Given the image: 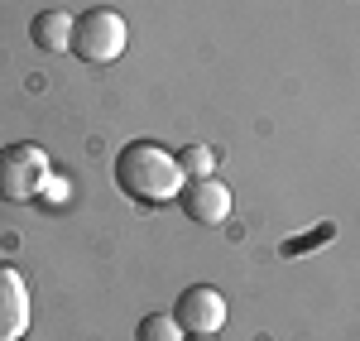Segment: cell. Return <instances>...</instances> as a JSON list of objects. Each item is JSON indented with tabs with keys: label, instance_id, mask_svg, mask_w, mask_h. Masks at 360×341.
Returning a JSON list of instances; mask_svg holds the SVG:
<instances>
[{
	"label": "cell",
	"instance_id": "1",
	"mask_svg": "<svg viewBox=\"0 0 360 341\" xmlns=\"http://www.w3.org/2000/svg\"><path fill=\"white\" fill-rule=\"evenodd\" d=\"M183 169H178V154H168L164 144L154 140H130L115 154V188L135 207H168L183 193Z\"/></svg>",
	"mask_w": 360,
	"mask_h": 341
},
{
	"label": "cell",
	"instance_id": "2",
	"mask_svg": "<svg viewBox=\"0 0 360 341\" xmlns=\"http://www.w3.org/2000/svg\"><path fill=\"white\" fill-rule=\"evenodd\" d=\"M53 178V164H49V149L34 140H15L0 149V202L10 207H25L34 202Z\"/></svg>",
	"mask_w": 360,
	"mask_h": 341
},
{
	"label": "cell",
	"instance_id": "3",
	"mask_svg": "<svg viewBox=\"0 0 360 341\" xmlns=\"http://www.w3.org/2000/svg\"><path fill=\"white\" fill-rule=\"evenodd\" d=\"M130 44V29L115 15L111 5H91L77 15V29H72V53L82 63H115Z\"/></svg>",
	"mask_w": 360,
	"mask_h": 341
},
{
	"label": "cell",
	"instance_id": "4",
	"mask_svg": "<svg viewBox=\"0 0 360 341\" xmlns=\"http://www.w3.org/2000/svg\"><path fill=\"white\" fill-rule=\"evenodd\" d=\"M173 317H178V327H183L188 337H217V332L226 327V298H221V288H212V284L183 288Z\"/></svg>",
	"mask_w": 360,
	"mask_h": 341
},
{
	"label": "cell",
	"instance_id": "5",
	"mask_svg": "<svg viewBox=\"0 0 360 341\" xmlns=\"http://www.w3.org/2000/svg\"><path fill=\"white\" fill-rule=\"evenodd\" d=\"M183 217L197 221V226H226L231 221V188L221 178H197V183H183Z\"/></svg>",
	"mask_w": 360,
	"mask_h": 341
},
{
	"label": "cell",
	"instance_id": "6",
	"mask_svg": "<svg viewBox=\"0 0 360 341\" xmlns=\"http://www.w3.org/2000/svg\"><path fill=\"white\" fill-rule=\"evenodd\" d=\"M29 332V284L15 264H0V341H25Z\"/></svg>",
	"mask_w": 360,
	"mask_h": 341
},
{
	"label": "cell",
	"instance_id": "7",
	"mask_svg": "<svg viewBox=\"0 0 360 341\" xmlns=\"http://www.w3.org/2000/svg\"><path fill=\"white\" fill-rule=\"evenodd\" d=\"M72 29H77V15H68V10H39L34 25H29V39H34L39 53L63 58V53H72Z\"/></svg>",
	"mask_w": 360,
	"mask_h": 341
},
{
	"label": "cell",
	"instance_id": "8",
	"mask_svg": "<svg viewBox=\"0 0 360 341\" xmlns=\"http://www.w3.org/2000/svg\"><path fill=\"white\" fill-rule=\"evenodd\" d=\"M178 169H183V178H188V183L212 178V173H217V154H212V144H188V149L178 154Z\"/></svg>",
	"mask_w": 360,
	"mask_h": 341
},
{
	"label": "cell",
	"instance_id": "9",
	"mask_svg": "<svg viewBox=\"0 0 360 341\" xmlns=\"http://www.w3.org/2000/svg\"><path fill=\"white\" fill-rule=\"evenodd\" d=\"M135 341H183V327L173 313H149L135 327Z\"/></svg>",
	"mask_w": 360,
	"mask_h": 341
},
{
	"label": "cell",
	"instance_id": "10",
	"mask_svg": "<svg viewBox=\"0 0 360 341\" xmlns=\"http://www.w3.org/2000/svg\"><path fill=\"white\" fill-rule=\"evenodd\" d=\"M317 240H332V226H317L307 240H298V236H293V240H283V255H307V245H317Z\"/></svg>",
	"mask_w": 360,
	"mask_h": 341
},
{
	"label": "cell",
	"instance_id": "11",
	"mask_svg": "<svg viewBox=\"0 0 360 341\" xmlns=\"http://www.w3.org/2000/svg\"><path fill=\"white\" fill-rule=\"evenodd\" d=\"M188 341H217V337H188Z\"/></svg>",
	"mask_w": 360,
	"mask_h": 341
}]
</instances>
